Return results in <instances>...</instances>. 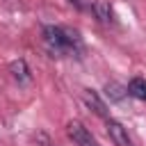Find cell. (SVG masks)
I'll return each instance as SVG.
<instances>
[{"label":"cell","instance_id":"1","mask_svg":"<svg viewBox=\"0 0 146 146\" xmlns=\"http://www.w3.org/2000/svg\"><path fill=\"white\" fill-rule=\"evenodd\" d=\"M43 43L48 48V52L52 55H78L82 50V39L75 30L64 27V25H43L41 30Z\"/></svg>","mask_w":146,"mask_h":146},{"label":"cell","instance_id":"2","mask_svg":"<svg viewBox=\"0 0 146 146\" xmlns=\"http://www.w3.org/2000/svg\"><path fill=\"white\" fill-rule=\"evenodd\" d=\"M107 135H110V139H112L116 146H130L128 130L123 128V123H119V121H114V119H107Z\"/></svg>","mask_w":146,"mask_h":146},{"label":"cell","instance_id":"3","mask_svg":"<svg viewBox=\"0 0 146 146\" xmlns=\"http://www.w3.org/2000/svg\"><path fill=\"white\" fill-rule=\"evenodd\" d=\"M82 100H84V105H87V107H91V110H94V114H98V116L107 119V105L100 100V96H98L94 89H84V91H82Z\"/></svg>","mask_w":146,"mask_h":146},{"label":"cell","instance_id":"4","mask_svg":"<svg viewBox=\"0 0 146 146\" xmlns=\"http://www.w3.org/2000/svg\"><path fill=\"white\" fill-rule=\"evenodd\" d=\"M9 73H11V78H14L18 84H27V82L32 80L30 66H27L25 59H16V62H11V64H9Z\"/></svg>","mask_w":146,"mask_h":146},{"label":"cell","instance_id":"5","mask_svg":"<svg viewBox=\"0 0 146 146\" xmlns=\"http://www.w3.org/2000/svg\"><path fill=\"white\" fill-rule=\"evenodd\" d=\"M91 11L100 23H114V9L107 0H94L91 2Z\"/></svg>","mask_w":146,"mask_h":146},{"label":"cell","instance_id":"6","mask_svg":"<svg viewBox=\"0 0 146 146\" xmlns=\"http://www.w3.org/2000/svg\"><path fill=\"white\" fill-rule=\"evenodd\" d=\"M125 89H128V96L137 100H146V78H132Z\"/></svg>","mask_w":146,"mask_h":146},{"label":"cell","instance_id":"7","mask_svg":"<svg viewBox=\"0 0 146 146\" xmlns=\"http://www.w3.org/2000/svg\"><path fill=\"white\" fill-rule=\"evenodd\" d=\"M105 96H107L112 103H121V100L128 96V89L121 87L119 82H107V84H105Z\"/></svg>","mask_w":146,"mask_h":146},{"label":"cell","instance_id":"8","mask_svg":"<svg viewBox=\"0 0 146 146\" xmlns=\"http://www.w3.org/2000/svg\"><path fill=\"white\" fill-rule=\"evenodd\" d=\"M75 9H80V11H87V9H91V0H68Z\"/></svg>","mask_w":146,"mask_h":146},{"label":"cell","instance_id":"9","mask_svg":"<svg viewBox=\"0 0 146 146\" xmlns=\"http://www.w3.org/2000/svg\"><path fill=\"white\" fill-rule=\"evenodd\" d=\"M78 146H98V144L94 141V137H91V135H87L82 141H78Z\"/></svg>","mask_w":146,"mask_h":146},{"label":"cell","instance_id":"10","mask_svg":"<svg viewBox=\"0 0 146 146\" xmlns=\"http://www.w3.org/2000/svg\"><path fill=\"white\" fill-rule=\"evenodd\" d=\"M46 146H55V144H46Z\"/></svg>","mask_w":146,"mask_h":146}]
</instances>
